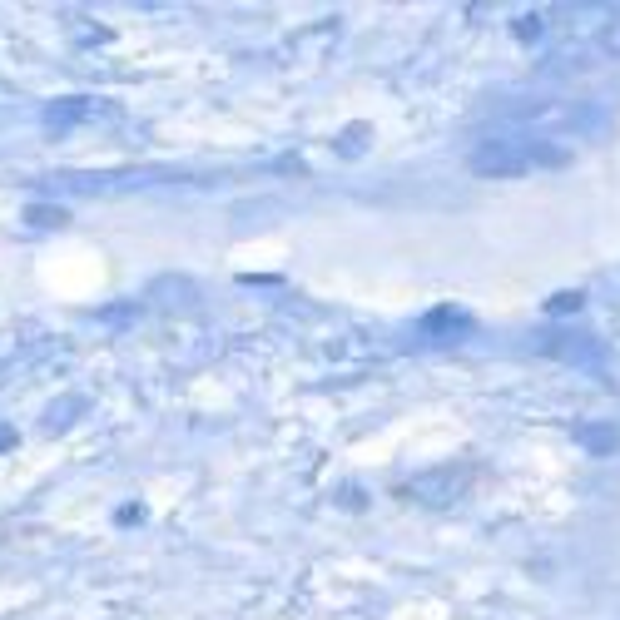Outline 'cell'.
Instances as JSON below:
<instances>
[{
    "mask_svg": "<svg viewBox=\"0 0 620 620\" xmlns=\"http://www.w3.org/2000/svg\"><path fill=\"white\" fill-rule=\"evenodd\" d=\"M561 154H536V149H501V144H492V149H482V154H472V169L477 174H516V169H531V164H556Z\"/></svg>",
    "mask_w": 620,
    "mask_h": 620,
    "instance_id": "cell-1",
    "label": "cell"
}]
</instances>
